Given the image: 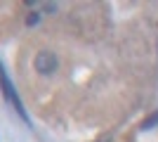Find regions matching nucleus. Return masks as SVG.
<instances>
[{
    "label": "nucleus",
    "instance_id": "f257e3e1",
    "mask_svg": "<svg viewBox=\"0 0 158 142\" xmlns=\"http://www.w3.org/2000/svg\"><path fill=\"white\" fill-rule=\"evenodd\" d=\"M33 67L38 71L40 76H52L57 69H59V59H57V54L50 52V50H43V52L35 54V59H33Z\"/></svg>",
    "mask_w": 158,
    "mask_h": 142
},
{
    "label": "nucleus",
    "instance_id": "f03ea898",
    "mask_svg": "<svg viewBox=\"0 0 158 142\" xmlns=\"http://www.w3.org/2000/svg\"><path fill=\"white\" fill-rule=\"evenodd\" d=\"M0 85H2V93H5V97L10 102L14 104V109L21 114V118L24 121H28V116H26V111H24V104H21V100L17 97V90H14V85H12V81L7 78V74H5V69H2V64H0Z\"/></svg>",
    "mask_w": 158,
    "mask_h": 142
},
{
    "label": "nucleus",
    "instance_id": "7ed1b4c3",
    "mask_svg": "<svg viewBox=\"0 0 158 142\" xmlns=\"http://www.w3.org/2000/svg\"><path fill=\"white\" fill-rule=\"evenodd\" d=\"M153 126H158V111H156V114H151V116H149V118H146L144 123H142V128H144V130L153 128Z\"/></svg>",
    "mask_w": 158,
    "mask_h": 142
},
{
    "label": "nucleus",
    "instance_id": "20e7f679",
    "mask_svg": "<svg viewBox=\"0 0 158 142\" xmlns=\"http://www.w3.org/2000/svg\"><path fill=\"white\" fill-rule=\"evenodd\" d=\"M38 21H40V12H31L26 17V26H35Z\"/></svg>",
    "mask_w": 158,
    "mask_h": 142
},
{
    "label": "nucleus",
    "instance_id": "39448f33",
    "mask_svg": "<svg viewBox=\"0 0 158 142\" xmlns=\"http://www.w3.org/2000/svg\"><path fill=\"white\" fill-rule=\"evenodd\" d=\"M43 10H47V12H54V10H57V5H52V2H45V5H43Z\"/></svg>",
    "mask_w": 158,
    "mask_h": 142
}]
</instances>
